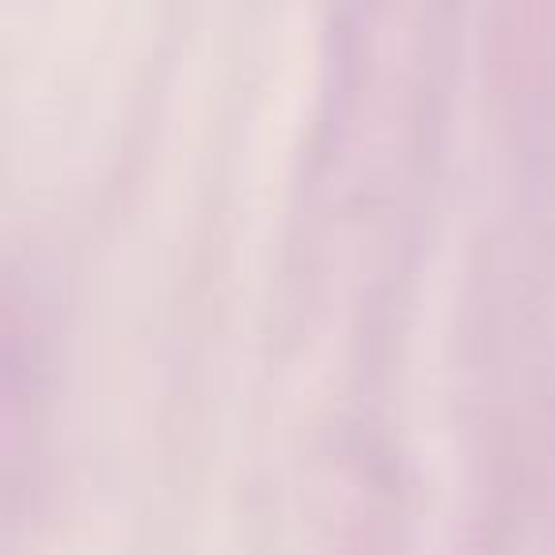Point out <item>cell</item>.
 Masks as SVG:
<instances>
[]
</instances>
